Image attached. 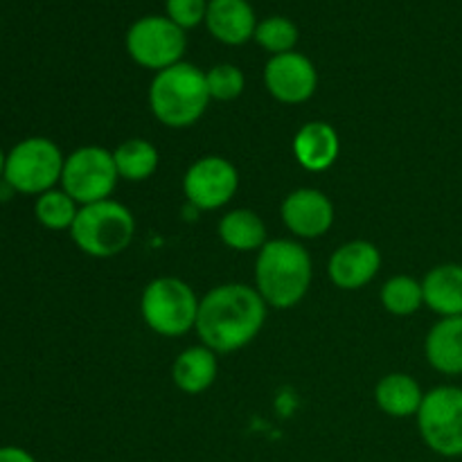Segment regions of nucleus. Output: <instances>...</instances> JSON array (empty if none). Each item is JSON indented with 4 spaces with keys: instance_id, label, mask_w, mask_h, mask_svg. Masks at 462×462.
<instances>
[{
    "instance_id": "23",
    "label": "nucleus",
    "mask_w": 462,
    "mask_h": 462,
    "mask_svg": "<svg viewBox=\"0 0 462 462\" xmlns=\"http://www.w3.org/2000/svg\"><path fill=\"white\" fill-rule=\"evenodd\" d=\"M79 212V203L63 189H48L34 201V217L43 228L54 230H70Z\"/></svg>"
},
{
    "instance_id": "27",
    "label": "nucleus",
    "mask_w": 462,
    "mask_h": 462,
    "mask_svg": "<svg viewBox=\"0 0 462 462\" xmlns=\"http://www.w3.org/2000/svg\"><path fill=\"white\" fill-rule=\"evenodd\" d=\"M0 462H36V458L21 447H0Z\"/></svg>"
},
{
    "instance_id": "25",
    "label": "nucleus",
    "mask_w": 462,
    "mask_h": 462,
    "mask_svg": "<svg viewBox=\"0 0 462 462\" xmlns=\"http://www.w3.org/2000/svg\"><path fill=\"white\" fill-rule=\"evenodd\" d=\"M206 81L210 97L217 102H233L246 88V77L233 63H219V66L210 68L206 72Z\"/></svg>"
},
{
    "instance_id": "22",
    "label": "nucleus",
    "mask_w": 462,
    "mask_h": 462,
    "mask_svg": "<svg viewBox=\"0 0 462 462\" xmlns=\"http://www.w3.org/2000/svg\"><path fill=\"white\" fill-rule=\"evenodd\" d=\"M382 305L393 316H413L424 307V289L413 275H393L383 282Z\"/></svg>"
},
{
    "instance_id": "6",
    "label": "nucleus",
    "mask_w": 462,
    "mask_h": 462,
    "mask_svg": "<svg viewBox=\"0 0 462 462\" xmlns=\"http://www.w3.org/2000/svg\"><path fill=\"white\" fill-rule=\"evenodd\" d=\"M66 156L54 140L34 135L14 144L5 162L3 180L18 194L41 197L61 183Z\"/></svg>"
},
{
    "instance_id": "26",
    "label": "nucleus",
    "mask_w": 462,
    "mask_h": 462,
    "mask_svg": "<svg viewBox=\"0 0 462 462\" xmlns=\"http://www.w3.org/2000/svg\"><path fill=\"white\" fill-rule=\"evenodd\" d=\"M167 14H170V21L176 23L180 30H188L206 18L208 5L206 0H167Z\"/></svg>"
},
{
    "instance_id": "9",
    "label": "nucleus",
    "mask_w": 462,
    "mask_h": 462,
    "mask_svg": "<svg viewBox=\"0 0 462 462\" xmlns=\"http://www.w3.org/2000/svg\"><path fill=\"white\" fill-rule=\"evenodd\" d=\"M126 50L138 66L161 72L180 63L185 52V34L170 18H140L126 34Z\"/></svg>"
},
{
    "instance_id": "16",
    "label": "nucleus",
    "mask_w": 462,
    "mask_h": 462,
    "mask_svg": "<svg viewBox=\"0 0 462 462\" xmlns=\"http://www.w3.org/2000/svg\"><path fill=\"white\" fill-rule=\"evenodd\" d=\"M424 356L442 374H462V316L440 319L427 334Z\"/></svg>"
},
{
    "instance_id": "5",
    "label": "nucleus",
    "mask_w": 462,
    "mask_h": 462,
    "mask_svg": "<svg viewBox=\"0 0 462 462\" xmlns=\"http://www.w3.org/2000/svg\"><path fill=\"white\" fill-rule=\"evenodd\" d=\"M199 302L194 289L185 280L162 275L144 287L140 298V314L147 328L158 337H185L197 328Z\"/></svg>"
},
{
    "instance_id": "14",
    "label": "nucleus",
    "mask_w": 462,
    "mask_h": 462,
    "mask_svg": "<svg viewBox=\"0 0 462 462\" xmlns=\"http://www.w3.org/2000/svg\"><path fill=\"white\" fill-rule=\"evenodd\" d=\"M341 153V138L329 122H307L293 135V156L307 171H328Z\"/></svg>"
},
{
    "instance_id": "15",
    "label": "nucleus",
    "mask_w": 462,
    "mask_h": 462,
    "mask_svg": "<svg viewBox=\"0 0 462 462\" xmlns=\"http://www.w3.org/2000/svg\"><path fill=\"white\" fill-rule=\"evenodd\" d=\"M208 30L228 45L246 43L255 36V16L246 0H212L206 14Z\"/></svg>"
},
{
    "instance_id": "18",
    "label": "nucleus",
    "mask_w": 462,
    "mask_h": 462,
    "mask_svg": "<svg viewBox=\"0 0 462 462\" xmlns=\"http://www.w3.org/2000/svg\"><path fill=\"white\" fill-rule=\"evenodd\" d=\"M424 305L442 319L462 316V264H438L424 275Z\"/></svg>"
},
{
    "instance_id": "2",
    "label": "nucleus",
    "mask_w": 462,
    "mask_h": 462,
    "mask_svg": "<svg viewBox=\"0 0 462 462\" xmlns=\"http://www.w3.org/2000/svg\"><path fill=\"white\" fill-rule=\"evenodd\" d=\"M314 278V262L296 239H269L257 251L255 289L271 310L300 305Z\"/></svg>"
},
{
    "instance_id": "21",
    "label": "nucleus",
    "mask_w": 462,
    "mask_h": 462,
    "mask_svg": "<svg viewBox=\"0 0 462 462\" xmlns=\"http://www.w3.org/2000/svg\"><path fill=\"white\" fill-rule=\"evenodd\" d=\"M113 161H116L120 179L129 183H143L156 174L161 165V153L156 144L144 138H129L113 149Z\"/></svg>"
},
{
    "instance_id": "1",
    "label": "nucleus",
    "mask_w": 462,
    "mask_h": 462,
    "mask_svg": "<svg viewBox=\"0 0 462 462\" xmlns=\"http://www.w3.org/2000/svg\"><path fill=\"white\" fill-rule=\"evenodd\" d=\"M269 305L255 287L228 282L210 289L199 302L194 332L201 346L217 355H230L251 346L266 323Z\"/></svg>"
},
{
    "instance_id": "7",
    "label": "nucleus",
    "mask_w": 462,
    "mask_h": 462,
    "mask_svg": "<svg viewBox=\"0 0 462 462\" xmlns=\"http://www.w3.org/2000/svg\"><path fill=\"white\" fill-rule=\"evenodd\" d=\"M418 429L424 445L442 458L462 456V388L438 386L424 393L418 411Z\"/></svg>"
},
{
    "instance_id": "17",
    "label": "nucleus",
    "mask_w": 462,
    "mask_h": 462,
    "mask_svg": "<svg viewBox=\"0 0 462 462\" xmlns=\"http://www.w3.org/2000/svg\"><path fill=\"white\" fill-rule=\"evenodd\" d=\"M219 364L217 352L206 346H192L180 352L171 364V382L185 395H201L217 382Z\"/></svg>"
},
{
    "instance_id": "3",
    "label": "nucleus",
    "mask_w": 462,
    "mask_h": 462,
    "mask_svg": "<svg viewBox=\"0 0 462 462\" xmlns=\"http://www.w3.org/2000/svg\"><path fill=\"white\" fill-rule=\"evenodd\" d=\"M212 102L206 72L192 63H176L156 72L149 86V108L167 129L194 126Z\"/></svg>"
},
{
    "instance_id": "11",
    "label": "nucleus",
    "mask_w": 462,
    "mask_h": 462,
    "mask_svg": "<svg viewBox=\"0 0 462 462\" xmlns=\"http://www.w3.org/2000/svg\"><path fill=\"white\" fill-rule=\"evenodd\" d=\"M264 86L275 102L298 106L314 97L319 88V72L305 54H275L264 68Z\"/></svg>"
},
{
    "instance_id": "19",
    "label": "nucleus",
    "mask_w": 462,
    "mask_h": 462,
    "mask_svg": "<svg viewBox=\"0 0 462 462\" xmlns=\"http://www.w3.org/2000/svg\"><path fill=\"white\" fill-rule=\"evenodd\" d=\"M422 400V388L406 373L386 374L374 386V402H377L379 411L386 413L388 418H413V415H418Z\"/></svg>"
},
{
    "instance_id": "20",
    "label": "nucleus",
    "mask_w": 462,
    "mask_h": 462,
    "mask_svg": "<svg viewBox=\"0 0 462 462\" xmlns=\"http://www.w3.org/2000/svg\"><path fill=\"white\" fill-rule=\"evenodd\" d=\"M217 233H219L224 246L237 253L260 251L269 242L262 217L248 208H235V210L226 212L217 226Z\"/></svg>"
},
{
    "instance_id": "12",
    "label": "nucleus",
    "mask_w": 462,
    "mask_h": 462,
    "mask_svg": "<svg viewBox=\"0 0 462 462\" xmlns=\"http://www.w3.org/2000/svg\"><path fill=\"white\" fill-rule=\"evenodd\" d=\"M282 224L298 239H319L334 226V203L316 188H298L280 206Z\"/></svg>"
},
{
    "instance_id": "24",
    "label": "nucleus",
    "mask_w": 462,
    "mask_h": 462,
    "mask_svg": "<svg viewBox=\"0 0 462 462\" xmlns=\"http://www.w3.org/2000/svg\"><path fill=\"white\" fill-rule=\"evenodd\" d=\"M255 39L262 48L273 52L275 57V54L293 52V45L298 43V30L287 18L273 16L255 27Z\"/></svg>"
},
{
    "instance_id": "28",
    "label": "nucleus",
    "mask_w": 462,
    "mask_h": 462,
    "mask_svg": "<svg viewBox=\"0 0 462 462\" xmlns=\"http://www.w3.org/2000/svg\"><path fill=\"white\" fill-rule=\"evenodd\" d=\"M5 162H7V153H5L3 147H0V180H3L5 176Z\"/></svg>"
},
{
    "instance_id": "4",
    "label": "nucleus",
    "mask_w": 462,
    "mask_h": 462,
    "mask_svg": "<svg viewBox=\"0 0 462 462\" xmlns=\"http://www.w3.org/2000/svg\"><path fill=\"white\" fill-rule=\"evenodd\" d=\"M70 237L84 255L97 257V260L116 257L125 253L134 242V212L113 199L79 206L77 219L70 228Z\"/></svg>"
},
{
    "instance_id": "10",
    "label": "nucleus",
    "mask_w": 462,
    "mask_h": 462,
    "mask_svg": "<svg viewBox=\"0 0 462 462\" xmlns=\"http://www.w3.org/2000/svg\"><path fill=\"white\" fill-rule=\"evenodd\" d=\"M239 189V171L228 158L203 156L188 167L183 194L197 210H219Z\"/></svg>"
},
{
    "instance_id": "8",
    "label": "nucleus",
    "mask_w": 462,
    "mask_h": 462,
    "mask_svg": "<svg viewBox=\"0 0 462 462\" xmlns=\"http://www.w3.org/2000/svg\"><path fill=\"white\" fill-rule=\"evenodd\" d=\"M117 174L113 152L99 144H86L66 156L61 171V189L70 194L79 206L106 201L116 192Z\"/></svg>"
},
{
    "instance_id": "13",
    "label": "nucleus",
    "mask_w": 462,
    "mask_h": 462,
    "mask_svg": "<svg viewBox=\"0 0 462 462\" xmlns=\"http://www.w3.org/2000/svg\"><path fill=\"white\" fill-rule=\"evenodd\" d=\"M382 269V251L368 239H355L332 253L328 275L334 287L343 291H359L377 278Z\"/></svg>"
}]
</instances>
